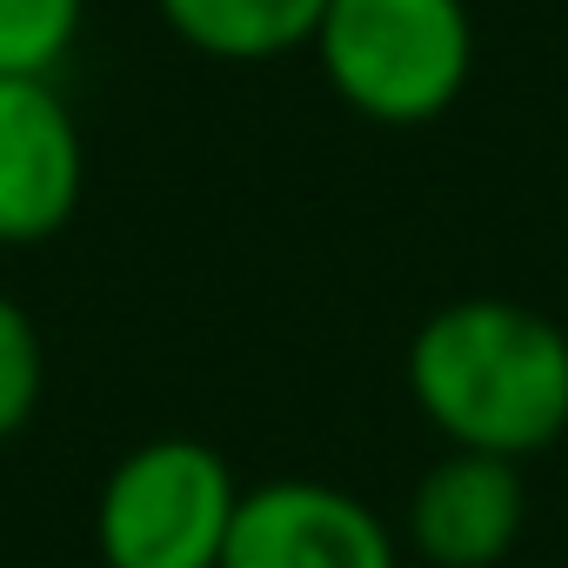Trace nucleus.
<instances>
[{
	"instance_id": "obj_1",
	"label": "nucleus",
	"mask_w": 568,
	"mask_h": 568,
	"mask_svg": "<svg viewBox=\"0 0 568 568\" xmlns=\"http://www.w3.org/2000/svg\"><path fill=\"white\" fill-rule=\"evenodd\" d=\"M402 375L448 448L528 462L568 435V328L528 302H442L408 335Z\"/></svg>"
},
{
	"instance_id": "obj_2",
	"label": "nucleus",
	"mask_w": 568,
	"mask_h": 568,
	"mask_svg": "<svg viewBox=\"0 0 568 568\" xmlns=\"http://www.w3.org/2000/svg\"><path fill=\"white\" fill-rule=\"evenodd\" d=\"M308 54L348 114L428 128L475 81V14L468 0H328Z\"/></svg>"
},
{
	"instance_id": "obj_3",
	"label": "nucleus",
	"mask_w": 568,
	"mask_h": 568,
	"mask_svg": "<svg viewBox=\"0 0 568 568\" xmlns=\"http://www.w3.org/2000/svg\"><path fill=\"white\" fill-rule=\"evenodd\" d=\"M241 481L221 448L194 435L134 442L94 495L101 568H221Z\"/></svg>"
},
{
	"instance_id": "obj_4",
	"label": "nucleus",
	"mask_w": 568,
	"mask_h": 568,
	"mask_svg": "<svg viewBox=\"0 0 568 568\" xmlns=\"http://www.w3.org/2000/svg\"><path fill=\"white\" fill-rule=\"evenodd\" d=\"M221 568H402V541L362 495L281 475L241 488Z\"/></svg>"
},
{
	"instance_id": "obj_5",
	"label": "nucleus",
	"mask_w": 568,
	"mask_h": 568,
	"mask_svg": "<svg viewBox=\"0 0 568 568\" xmlns=\"http://www.w3.org/2000/svg\"><path fill=\"white\" fill-rule=\"evenodd\" d=\"M88 194V141L54 81H0V247L54 241Z\"/></svg>"
},
{
	"instance_id": "obj_6",
	"label": "nucleus",
	"mask_w": 568,
	"mask_h": 568,
	"mask_svg": "<svg viewBox=\"0 0 568 568\" xmlns=\"http://www.w3.org/2000/svg\"><path fill=\"white\" fill-rule=\"evenodd\" d=\"M528 528L521 462L448 448L408 495V548L428 568H495Z\"/></svg>"
},
{
	"instance_id": "obj_7",
	"label": "nucleus",
	"mask_w": 568,
	"mask_h": 568,
	"mask_svg": "<svg viewBox=\"0 0 568 568\" xmlns=\"http://www.w3.org/2000/svg\"><path fill=\"white\" fill-rule=\"evenodd\" d=\"M154 8H161V28L187 54L261 68V61L315 48L328 0H154Z\"/></svg>"
},
{
	"instance_id": "obj_8",
	"label": "nucleus",
	"mask_w": 568,
	"mask_h": 568,
	"mask_svg": "<svg viewBox=\"0 0 568 568\" xmlns=\"http://www.w3.org/2000/svg\"><path fill=\"white\" fill-rule=\"evenodd\" d=\"M81 28L88 0H0V81H54Z\"/></svg>"
},
{
	"instance_id": "obj_9",
	"label": "nucleus",
	"mask_w": 568,
	"mask_h": 568,
	"mask_svg": "<svg viewBox=\"0 0 568 568\" xmlns=\"http://www.w3.org/2000/svg\"><path fill=\"white\" fill-rule=\"evenodd\" d=\"M41 395H48L41 328H34V315L8 288H0V442H14L41 415Z\"/></svg>"
}]
</instances>
